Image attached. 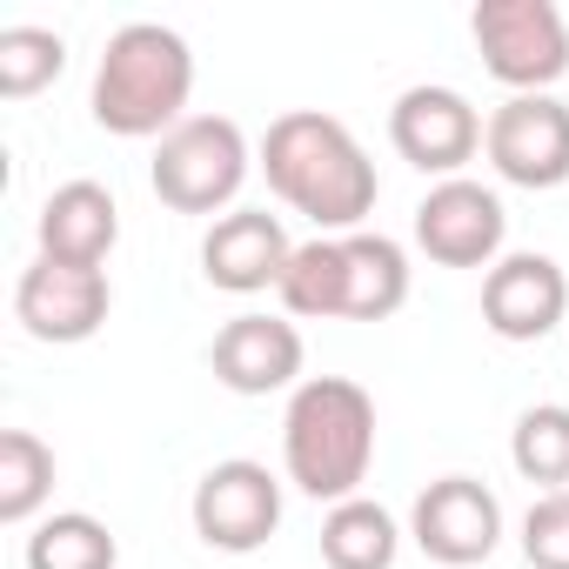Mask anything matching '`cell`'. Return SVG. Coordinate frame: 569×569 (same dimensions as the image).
I'll return each mask as SVG.
<instances>
[{"instance_id": "16", "label": "cell", "mask_w": 569, "mask_h": 569, "mask_svg": "<svg viewBox=\"0 0 569 569\" xmlns=\"http://www.w3.org/2000/svg\"><path fill=\"white\" fill-rule=\"evenodd\" d=\"M409 302V254L389 234H342V322H389Z\"/></svg>"}, {"instance_id": "6", "label": "cell", "mask_w": 569, "mask_h": 569, "mask_svg": "<svg viewBox=\"0 0 569 569\" xmlns=\"http://www.w3.org/2000/svg\"><path fill=\"white\" fill-rule=\"evenodd\" d=\"M194 536L221 556H254L274 529H281V482L268 476V462H248V456H228L214 462L201 482H194Z\"/></svg>"}, {"instance_id": "9", "label": "cell", "mask_w": 569, "mask_h": 569, "mask_svg": "<svg viewBox=\"0 0 569 569\" xmlns=\"http://www.w3.org/2000/svg\"><path fill=\"white\" fill-rule=\"evenodd\" d=\"M502 234H509L502 194L482 188V181H469V174L436 181L416 201V248L436 268H496L502 261Z\"/></svg>"}, {"instance_id": "18", "label": "cell", "mask_w": 569, "mask_h": 569, "mask_svg": "<svg viewBox=\"0 0 569 569\" xmlns=\"http://www.w3.org/2000/svg\"><path fill=\"white\" fill-rule=\"evenodd\" d=\"M274 296H281V309L302 316V322H342V234L296 241Z\"/></svg>"}, {"instance_id": "20", "label": "cell", "mask_w": 569, "mask_h": 569, "mask_svg": "<svg viewBox=\"0 0 569 569\" xmlns=\"http://www.w3.org/2000/svg\"><path fill=\"white\" fill-rule=\"evenodd\" d=\"M509 462L522 482H536L542 496L569 489V409L562 402H536L516 416L509 429Z\"/></svg>"}, {"instance_id": "11", "label": "cell", "mask_w": 569, "mask_h": 569, "mask_svg": "<svg viewBox=\"0 0 569 569\" xmlns=\"http://www.w3.org/2000/svg\"><path fill=\"white\" fill-rule=\"evenodd\" d=\"M114 309V289H108V268H74V261H48L34 254V268H21V289H14V322L34 336V342H88L101 336Z\"/></svg>"}, {"instance_id": "22", "label": "cell", "mask_w": 569, "mask_h": 569, "mask_svg": "<svg viewBox=\"0 0 569 569\" xmlns=\"http://www.w3.org/2000/svg\"><path fill=\"white\" fill-rule=\"evenodd\" d=\"M61 68H68V41L54 28H0V94L8 101L54 88Z\"/></svg>"}, {"instance_id": "10", "label": "cell", "mask_w": 569, "mask_h": 569, "mask_svg": "<svg viewBox=\"0 0 569 569\" xmlns=\"http://www.w3.org/2000/svg\"><path fill=\"white\" fill-rule=\"evenodd\" d=\"M482 128H489V121L469 108V94L436 88V81L396 94V108H389V141H396V154H402L416 174H436V181H456V174L476 161Z\"/></svg>"}, {"instance_id": "4", "label": "cell", "mask_w": 569, "mask_h": 569, "mask_svg": "<svg viewBox=\"0 0 569 569\" xmlns=\"http://www.w3.org/2000/svg\"><path fill=\"white\" fill-rule=\"evenodd\" d=\"M254 154H248V134L228 121V114H188L174 134L154 141V161H148V181L161 194V208L174 214H214L241 194ZM221 221V214H214Z\"/></svg>"}, {"instance_id": "7", "label": "cell", "mask_w": 569, "mask_h": 569, "mask_svg": "<svg viewBox=\"0 0 569 569\" xmlns=\"http://www.w3.org/2000/svg\"><path fill=\"white\" fill-rule=\"evenodd\" d=\"M409 542L442 569H476L502 542V502L476 476H436L409 509Z\"/></svg>"}, {"instance_id": "3", "label": "cell", "mask_w": 569, "mask_h": 569, "mask_svg": "<svg viewBox=\"0 0 569 569\" xmlns=\"http://www.w3.org/2000/svg\"><path fill=\"white\" fill-rule=\"evenodd\" d=\"M194 94V54L174 28L161 21H128L108 34L101 68H94V121L121 141H161L188 121Z\"/></svg>"}, {"instance_id": "15", "label": "cell", "mask_w": 569, "mask_h": 569, "mask_svg": "<svg viewBox=\"0 0 569 569\" xmlns=\"http://www.w3.org/2000/svg\"><path fill=\"white\" fill-rule=\"evenodd\" d=\"M41 254L48 261H74V268H101L121 241V208L101 181H61L48 201H41Z\"/></svg>"}, {"instance_id": "12", "label": "cell", "mask_w": 569, "mask_h": 569, "mask_svg": "<svg viewBox=\"0 0 569 569\" xmlns=\"http://www.w3.org/2000/svg\"><path fill=\"white\" fill-rule=\"evenodd\" d=\"M302 329L289 316H234L221 322L214 349H208V369L221 389L234 396H281V389H302Z\"/></svg>"}, {"instance_id": "8", "label": "cell", "mask_w": 569, "mask_h": 569, "mask_svg": "<svg viewBox=\"0 0 569 569\" xmlns=\"http://www.w3.org/2000/svg\"><path fill=\"white\" fill-rule=\"evenodd\" d=\"M482 154L509 188H562L569 181V108L556 94H509L489 128H482Z\"/></svg>"}, {"instance_id": "19", "label": "cell", "mask_w": 569, "mask_h": 569, "mask_svg": "<svg viewBox=\"0 0 569 569\" xmlns=\"http://www.w3.org/2000/svg\"><path fill=\"white\" fill-rule=\"evenodd\" d=\"M114 562H121V542L88 509L41 516L34 536H28V569H114Z\"/></svg>"}, {"instance_id": "1", "label": "cell", "mask_w": 569, "mask_h": 569, "mask_svg": "<svg viewBox=\"0 0 569 569\" xmlns=\"http://www.w3.org/2000/svg\"><path fill=\"white\" fill-rule=\"evenodd\" d=\"M261 174L268 188L289 201L296 214H309L322 234H362V221L376 214V161L362 154V141L322 114V108H289L274 114L261 134Z\"/></svg>"}, {"instance_id": "14", "label": "cell", "mask_w": 569, "mask_h": 569, "mask_svg": "<svg viewBox=\"0 0 569 569\" xmlns=\"http://www.w3.org/2000/svg\"><path fill=\"white\" fill-rule=\"evenodd\" d=\"M296 241L281 228V214L268 208H228L208 234H201V274L221 296H261L281 289V268H289Z\"/></svg>"}, {"instance_id": "23", "label": "cell", "mask_w": 569, "mask_h": 569, "mask_svg": "<svg viewBox=\"0 0 569 569\" xmlns=\"http://www.w3.org/2000/svg\"><path fill=\"white\" fill-rule=\"evenodd\" d=\"M522 556H529V569H569V489L529 502V516H522Z\"/></svg>"}, {"instance_id": "13", "label": "cell", "mask_w": 569, "mask_h": 569, "mask_svg": "<svg viewBox=\"0 0 569 569\" xmlns=\"http://www.w3.org/2000/svg\"><path fill=\"white\" fill-rule=\"evenodd\" d=\"M562 316H569V274L549 254L516 248V254H502L482 274V322H489V336H502V342H542Z\"/></svg>"}, {"instance_id": "5", "label": "cell", "mask_w": 569, "mask_h": 569, "mask_svg": "<svg viewBox=\"0 0 569 569\" xmlns=\"http://www.w3.org/2000/svg\"><path fill=\"white\" fill-rule=\"evenodd\" d=\"M469 34L482 48V68L509 94H549L569 74V21L549 0H482Z\"/></svg>"}, {"instance_id": "21", "label": "cell", "mask_w": 569, "mask_h": 569, "mask_svg": "<svg viewBox=\"0 0 569 569\" xmlns=\"http://www.w3.org/2000/svg\"><path fill=\"white\" fill-rule=\"evenodd\" d=\"M54 496V449L34 429H8L0 436V522H34Z\"/></svg>"}, {"instance_id": "2", "label": "cell", "mask_w": 569, "mask_h": 569, "mask_svg": "<svg viewBox=\"0 0 569 569\" xmlns=\"http://www.w3.org/2000/svg\"><path fill=\"white\" fill-rule=\"evenodd\" d=\"M376 462V396L349 376H309L281 416V469L316 502L362 496Z\"/></svg>"}, {"instance_id": "17", "label": "cell", "mask_w": 569, "mask_h": 569, "mask_svg": "<svg viewBox=\"0 0 569 569\" xmlns=\"http://www.w3.org/2000/svg\"><path fill=\"white\" fill-rule=\"evenodd\" d=\"M402 556V522L369 502V496H349L322 516V562L329 569H396Z\"/></svg>"}]
</instances>
